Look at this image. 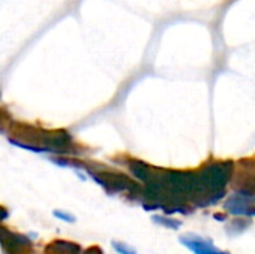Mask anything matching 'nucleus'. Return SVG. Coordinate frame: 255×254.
I'll return each mask as SVG.
<instances>
[{
  "label": "nucleus",
  "instance_id": "423d86ee",
  "mask_svg": "<svg viewBox=\"0 0 255 254\" xmlns=\"http://www.w3.org/2000/svg\"><path fill=\"white\" fill-rule=\"evenodd\" d=\"M248 226H250V222H247V220H236V222L232 223V226H230L227 231H229L230 234H241V232H244Z\"/></svg>",
  "mask_w": 255,
  "mask_h": 254
},
{
  "label": "nucleus",
  "instance_id": "7ed1b4c3",
  "mask_svg": "<svg viewBox=\"0 0 255 254\" xmlns=\"http://www.w3.org/2000/svg\"><path fill=\"white\" fill-rule=\"evenodd\" d=\"M253 198L250 195H236L229 199L226 204V210L230 211L232 214H239V216H253Z\"/></svg>",
  "mask_w": 255,
  "mask_h": 254
},
{
  "label": "nucleus",
  "instance_id": "6e6552de",
  "mask_svg": "<svg viewBox=\"0 0 255 254\" xmlns=\"http://www.w3.org/2000/svg\"><path fill=\"white\" fill-rule=\"evenodd\" d=\"M54 216L57 219H61V220H66V222H75V217L73 216L66 214V213H61V211H54Z\"/></svg>",
  "mask_w": 255,
  "mask_h": 254
},
{
  "label": "nucleus",
  "instance_id": "0eeeda50",
  "mask_svg": "<svg viewBox=\"0 0 255 254\" xmlns=\"http://www.w3.org/2000/svg\"><path fill=\"white\" fill-rule=\"evenodd\" d=\"M112 247L115 249V252L120 254H136V250L131 249L130 246L124 244V243H118V241H112Z\"/></svg>",
  "mask_w": 255,
  "mask_h": 254
},
{
  "label": "nucleus",
  "instance_id": "39448f33",
  "mask_svg": "<svg viewBox=\"0 0 255 254\" xmlns=\"http://www.w3.org/2000/svg\"><path fill=\"white\" fill-rule=\"evenodd\" d=\"M154 222H155V223H158V225H161V226H164V228H169V229H178V228L181 226V223H179V222H176V220H170V219H166V217H161V216L154 217Z\"/></svg>",
  "mask_w": 255,
  "mask_h": 254
},
{
  "label": "nucleus",
  "instance_id": "f257e3e1",
  "mask_svg": "<svg viewBox=\"0 0 255 254\" xmlns=\"http://www.w3.org/2000/svg\"><path fill=\"white\" fill-rule=\"evenodd\" d=\"M1 247L4 254H34L33 243L28 237L10 232L6 226L1 229Z\"/></svg>",
  "mask_w": 255,
  "mask_h": 254
},
{
  "label": "nucleus",
  "instance_id": "f03ea898",
  "mask_svg": "<svg viewBox=\"0 0 255 254\" xmlns=\"http://www.w3.org/2000/svg\"><path fill=\"white\" fill-rule=\"evenodd\" d=\"M181 243L194 254H230L217 249L211 240L197 235H185L181 238Z\"/></svg>",
  "mask_w": 255,
  "mask_h": 254
},
{
  "label": "nucleus",
  "instance_id": "1a4fd4ad",
  "mask_svg": "<svg viewBox=\"0 0 255 254\" xmlns=\"http://www.w3.org/2000/svg\"><path fill=\"white\" fill-rule=\"evenodd\" d=\"M81 254H103V252L100 250V247H97V246H91V247H88L87 250H84Z\"/></svg>",
  "mask_w": 255,
  "mask_h": 254
},
{
  "label": "nucleus",
  "instance_id": "20e7f679",
  "mask_svg": "<svg viewBox=\"0 0 255 254\" xmlns=\"http://www.w3.org/2000/svg\"><path fill=\"white\" fill-rule=\"evenodd\" d=\"M82 249L79 244L76 243H70V241H64V240H54L52 243H49L43 254H81Z\"/></svg>",
  "mask_w": 255,
  "mask_h": 254
}]
</instances>
